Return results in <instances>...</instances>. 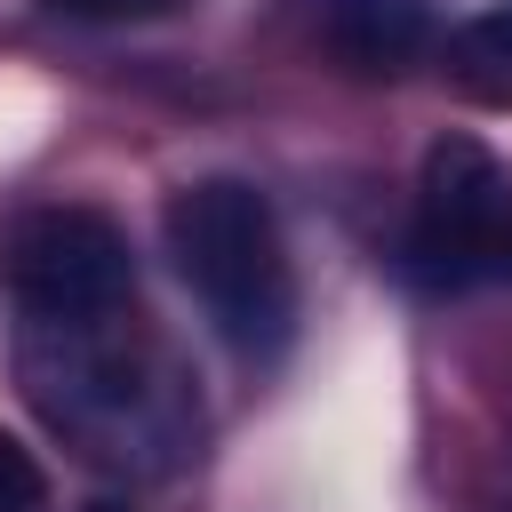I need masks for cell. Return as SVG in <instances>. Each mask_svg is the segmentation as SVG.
I'll use <instances>...</instances> for the list:
<instances>
[{
  "instance_id": "obj_1",
  "label": "cell",
  "mask_w": 512,
  "mask_h": 512,
  "mask_svg": "<svg viewBox=\"0 0 512 512\" xmlns=\"http://www.w3.org/2000/svg\"><path fill=\"white\" fill-rule=\"evenodd\" d=\"M16 384L40 424L112 480H168L200 456V392L136 296L96 312H16Z\"/></svg>"
},
{
  "instance_id": "obj_2",
  "label": "cell",
  "mask_w": 512,
  "mask_h": 512,
  "mask_svg": "<svg viewBox=\"0 0 512 512\" xmlns=\"http://www.w3.org/2000/svg\"><path fill=\"white\" fill-rule=\"evenodd\" d=\"M160 232H168V264L192 288V304L208 312V328L248 368H272L296 336V264H288L272 200L248 176H192L168 192Z\"/></svg>"
},
{
  "instance_id": "obj_3",
  "label": "cell",
  "mask_w": 512,
  "mask_h": 512,
  "mask_svg": "<svg viewBox=\"0 0 512 512\" xmlns=\"http://www.w3.org/2000/svg\"><path fill=\"white\" fill-rule=\"evenodd\" d=\"M408 264L432 288L512 280V168L480 136H440L416 176Z\"/></svg>"
},
{
  "instance_id": "obj_4",
  "label": "cell",
  "mask_w": 512,
  "mask_h": 512,
  "mask_svg": "<svg viewBox=\"0 0 512 512\" xmlns=\"http://www.w3.org/2000/svg\"><path fill=\"white\" fill-rule=\"evenodd\" d=\"M0 288L16 312H96L136 296V264H128V232L104 208H32L0 232Z\"/></svg>"
},
{
  "instance_id": "obj_5",
  "label": "cell",
  "mask_w": 512,
  "mask_h": 512,
  "mask_svg": "<svg viewBox=\"0 0 512 512\" xmlns=\"http://www.w3.org/2000/svg\"><path fill=\"white\" fill-rule=\"evenodd\" d=\"M312 24L328 40V56L344 72H368V80H392L400 64L440 48L432 0H312Z\"/></svg>"
},
{
  "instance_id": "obj_6",
  "label": "cell",
  "mask_w": 512,
  "mask_h": 512,
  "mask_svg": "<svg viewBox=\"0 0 512 512\" xmlns=\"http://www.w3.org/2000/svg\"><path fill=\"white\" fill-rule=\"evenodd\" d=\"M440 72L456 96L488 104V112H512V0H488L472 8L448 40H440Z\"/></svg>"
},
{
  "instance_id": "obj_7",
  "label": "cell",
  "mask_w": 512,
  "mask_h": 512,
  "mask_svg": "<svg viewBox=\"0 0 512 512\" xmlns=\"http://www.w3.org/2000/svg\"><path fill=\"white\" fill-rule=\"evenodd\" d=\"M0 512H48V480H40V464H32V448L8 440V432H0Z\"/></svg>"
},
{
  "instance_id": "obj_8",
  "label": "cell",
  "mask_w": 512,
  "mask_h": 512,
  "mask_svg": "<svg viewBox=\"0 0 512 512\" xmlns=\"http://www.w3.org/2000/svg\"><path fill=\"white\" fill-rule=\"evenodd\" d=\"M72 24H152V16H176L184 0H40Z\"/></svg>"
},
{
  "instance_id": "obj_9",
  "label": "cell",
  "mask_w": 512,
  "mask_h": 512,
  "mask_svg": "<svg viewBox=\"0 0 512 512\" xmlns=\"http://www.w3.org/2000/svg\"><path fill=\"white\" fill-rule=\"evenodd\" d=\"M96 512H120V504H96Z\"/></svg>"
}]
</instances>
